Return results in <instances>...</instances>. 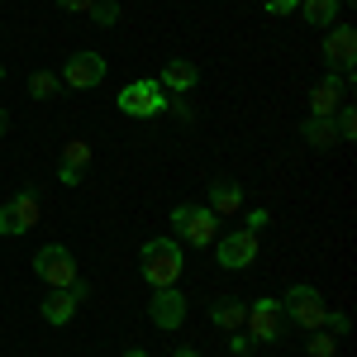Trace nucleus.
Returning <instances> with one entry per match:
<instances>
[{"mask_svg":"<svg viewBox=\"0 0 357 357\" xmlns=\"http://www.w3.org/2000/svg\"><path fill=\"white\" fill-rule=\"evenodd\" d=\"M333 129H338V143H353V134H357V110L353 105H338V110H333Z\"/></svg>","mask_w":357,"mask_h":357,"instance_id":"obj_21","label":"nucleus"},{"mask_svg":"<svg viewBox=\"0 0 357 357\" xmlns=\"http://www.w3.org/2000/svg\"><path fill=\"white\" fill-rule=\"evenodd\" d=\"M57 91H62L57 72H33V77H29V96H33V100H53Z\"/></svg>","mask_w":357,"mask_h":357,"instance_id":"obj_20","label":"nucleus"},{"mask_svg":"<svg viewBox=\"0 0 357 357\" xmlns=\"http://www.w3.org/2000/svg\"><path fill=\"white\" fill-rule=\"evenodd\" d=\"M105 77H110V62L100 53H72L62 62V77H57V82L72 86V91H91V86L105 82Z\"/></svg>","mask_w":357,"mask_h":357,"instance_id":"obj_8","label":"nucleus"},{"mask_svg":"<svg viewBox=\"0 0 357 357\" xmlns=\"http://www.w3.org/2000/svg\"><path fill=\"white\" fill-rule=\"evenodd\" d=\"M57 181H62V186H82V172H67V167H57Z\"/></svg>","mask_w":357,"mask_h":357,"instance_id":"obj_28","label":"nucleus"},{"mask_svg":"<svg viewBox=\"0 0 357 357\" xmlns=\"http://www.w3.org/2000/svg\"><path fill=\"white\" fill-rule=\"evenodd\" d=\"M262 10L267 15H291V10H301V0H262Z\"/></svg>","mask_w":357,"mask_h":357,"instance_id":"obj_25","label":"nucleus"},{"mask_svg":"<svg viewBox=\"0 0 357 357\" xmlns=\"http://www.w3.org/2000/svg\"><path fill=\"white\" fill-rule=\"evenodd\" d=\"M243 324L252 329V343H281V333H286V310L276 296H262V301L248 305Z\"/></svg>","mask_w":357,"mask_h":357,"instance_id":"obj_6","label":"nucleus"},{"mask_svg":"<svg viewBox=\"0 0 357 357\" xmlns=\"http://www.w3.org/2000/svg\"><path fill=\"white\" fill-rule=\"evenodd\" d=\"M186 272V252L176 238H148V243L138 248V276L153 286V291H162V286H176Z\"/></svg>","mask_w":357,"mask_h":357,"instance_id":"obj_1","label":"nucleus"},{"mask_svg":"<svg viewBox=\"0 0 357 357\" xmlns=\"http://www.w3.org/2000/svg\"><path fill=\"white\" fill-rule=\"evenodd\" d=\"M38 220H43L38 191H20L15 200H5V205H0V234H5V238H20V234H29Z\"/></svg>","mask_w":357,"mask_h":357,"instance_id":"obj_7","label":"nucleus"},{"mask_svg":"<svg viewBox=\"0 0 357 357\" xmlns=\"http://www.w3.org/2000/svg\"><path fill=\"white\" fill-rule=\"evenodd\" d=\"M348 91H353V72H333V77H324V82L310 91V114L329 119L338 105H348Z\"/></svg>","mask_w":357,"mask_h":357,"instance_id":"obj_12","label":"nucleus"},{"mask_svg":"<svg viewBox=\"0 0 357 357\" xmlns=\"http://www.w3.org/2000/svg\"><path fill=\"white\" fill-rule=\"evenodd\" d=\"M324 62H329L333 72H353L357 67V29L353 24H329L324 29Z\"/></svg>","mask_w":357,"mask_h":357,"instance_id":"obj_10","label":"nucleus"},{"mask_svg":"<svg viewBox=\"0 0 357 357\" xmlns=\"http://www.w3.org/2000/svg\"><path fill=\"white\" fill-rule=\"evenodd\" d=\"M124 357H148V353H143V348H129V353H124Z\"/></svg>","mask_w":357,"mask_h":357,"instance_id":"obj_31","label":"nucleus"},{"mask_svg":"<svg viewBox=\"0 0 357 357\" xmlns=\"http://www.w3.org/2000/svg\"><path fill=\"white\" fill-rule=\"evenodd\" d=\"M305 353H310V357H333V353H338V338L314 329V333H310V343H305Z\"/></svg>","mask_w":357,"mask_h":357,"instance_id":"obj_22","label":"nucleus"},{"mask_svg":"<svg viewBox=\"0 0 357 357\" xmlns=\"http://www.w3.org/2000/svg\"><path fill=\"white\" fill-rule=\"evenodd\" d=\"M267 224H272V215H267V210H252V215H248V234H257V229H267Z\"/></svg>","mask_w":357,"mask_h":357,"instance_id":"obj_26","label":"nucleus"},{"mask_svg":"<svg viewBox=\"0 0 357 357\" xmlns=\"http://www.w3.org/2000/svg\"><path fill=\"white\" fill-rule=\"evenodd\" d=\"M33 276L48 286V291H67L77 276H82V267H77V257H72V248L62 243H43L38 252H33Z\"/></svg>","mask_w":357,"mask_h":357,"instance_id":"obj_2","label":"nucleus"},{"mask_svg":"<svg viewBox=\"0 0 357 357\" xmlns=\"http://www.w3.org/2000/svg\"><path fill=\"white\" fill-rule=\"evenodd\" d=\"M57 167H67V172H86L91 167V143L86 138H67L62 143V162Z\"/></svg>","mask_w":357,"mask_h":357,"instance_id":"obj_19","label":"nucleus"},{"mask_svg":"<svg viewBox=\"0 0 357 357\" xmlns=\"http://www.w3.org/2000/svg\"><path fill=\"white\" fill-rule=\"evenodd\" d=\"M301 138L314 148V153H329V148H338V129H333V114L329 119H319V114H305L301 119Z\"/></svg>","mask_w":357,"mask_h":357,"instance_id":"obj_14","label":"nucleus"},{"mask_svg":"<svg viewBox=\"0 0 357 357\" xmlns=\"http://www.w3.org/2000/svg\"><path fill=\"white\" fill-rule=\"evenodd\" d=\"M243 314H248V305L238 301V296H220V301H210V324L224 329V333L243 329Z\"/></svg>","mask_w":357,"mask_h":357,"instance_id":"obj_15","label":"nucleus"},{"mask_svg":"<svg viewBox=\"0 0 357 357\" xmlns=\"http://www.w3.org/2000/svg\"><path fill=\"white\" fill-rule=\"evenodd\" d=\"M229 353H234V357L248 353V333H229Z\"/></svg>","mask_w":357,"mask_h":357,"instance_id":"obj_27","label":"nucleus"},{"mask_svg":"<svg viewBox=\"0 0 357 357\" xmlns=\"http://www.w3.org/2000/svg\"><path fill=\"white\" fill-rule=\"evenodd\" d=\"M77 310H82V305L72 301V291H48V296H43V305H38V314H43L53 329L72 324V319H77Z\"/></svg>","mask_w":357,"mask_h":357,"instance_id":"obj_16","label":"nucleus"},{"mask_svg":"<svg viewBox=\"0 0 357 357\" xmlns=\"http://www.w3.org/2000/svg\"><path fill=\"white\" fill-rule=\"evenodd\" d=\"M210 210H215V215H238V210H243V186L229 181V176L210 181Z\"/></svg>","mask_w":357,"mask_h":357,"instance_id":"obj_17","label":"nucleus"},{"mask_svg":"<svg viewBox=\"0 0 357 357\" xmlns=\"http://www.w3.org/2000/svg\"><path fill=\"white\" fill-rule=\"evenodd\" d=\"M215 262H220L224 272H243V267H252V262H257V234H248V229L224 234L220 243H215Z\"/></svg>","mask_w":357,"mask_h":357,"instance_id":"obj_11","label":"nucleus"},{"mask_svg":"<svg viewBox=\"0 0 357 357\" xmlns=\"http://www.w3.org/2000/svg\"><path fill=\"white\" fill-rule=\"evenodd\" d=\"M114 105H119V114H129V119H158V114H167L172 96L158 82H129L114 96Z\"/></svg>","mask_w":357,"mask_h":357,"instance_id":"obj_4","label":"nucleus"},{"mask_svg":"<svg viewBox=\"0 0 357 357\" xmlns=\"http://www.w3.org/2000/svg\"><path fill=\"white\" fill-rule=\"evenodd\" d=\"M186 296L176 291V286H162V291H153V301H148V319L158 324L162 333H176L181 324H186Z\"/></svg>","mask_w":357,"mask_h":357,"instance_id":"obj_9","label":"nucleus"},{"mask_svg":"<svg viewBox=\"0 0 357 357\" xmlns=\"http://www.w3.org/2000/svg\"><path fill=\"white\" fill-rule=\"evenodd\" d=\"M5 129H10V114L0 110V138H5Z\"/></svg>","mask_w":357,"mask_h":357,"instance_id":"obj_30","label":"nucleus"},{"mask_svg":"<svg viewBox=\"0 0 357 357\" xmlns=\"http://www.w3.org/2000/svg\"><path fill=\"white\" fill-rule=\"evenodd\" d=\"M57 10H62V15H91V5H96V0H53Z\"/></svg>","mask_w":357,"mask_h":357,"instance_id":"obj_24","label":"nucleus"},{"mask_svg":"<svg viewBox=\"0 0 357 357\" xmlns=\"http://www.w3.org/2000/svg\"><path fill=\"white\" fill-rule=\"evenodd\" d=\"M176 357H200V353H195V348H186V343H181V348H176Z\"/></svg>","mask_w":357,"mask_h":357,"instance_id":"obj_29","label":"nucleus"},{"mask_svg":"<svg viewBox=\"0 0 357 357\" xmlns=\"http://www.w3.org/2000/svg\"><path fill=\"white\" fill-rule=\"evenodd\" d=\"M172 229H176L181 243L210 248V243H215V234H220V220H215L210 205H176V210H172Z\"/></svg>","mask_w":357,"mask_h":357,"instance_id":"obj_5","label":"nucleus"},{"mask_svg":"<svg viewBox=\"0 0 357 357\" xmlns=\"http://www.w3.org/2000/svg\"><path fill=\"white\" fill-rule=\"evenodd\" d=\"M158 86H162L167 96L176 100V96H186V91H195V86H200V67H195V62H186V57H172L162 72H158Z\"/></svg>","mask_w":357,"mask_h":357,"instance_id":"obj_13","label":"nucleus"},{"mask_svg":"<svg viewBox=\"0 0 357 357\" xmlns=\"http://www.w3.org/2000/svg\"><path fill=\"white\" fill-rule=\"evenodd\" d=\"M338 10H343V0H301V15H305L314 29L338 24Z\"/></svg>","mask_w":357,"mask_h":357,"instance_id":"obj_18","label":"nucleus"},{"mask_svg":"<svg viewBox=\"0 0 357 357\" xmlns=\"http://www.w3.org/2000/svg\"><path fill=\"white\" fill-rule=\"evenodd\" d=\"M281 310H286V319L291 324H301V329H324V314H329V301H324V291L319 286H291L286 296H281Z\"/></svg>","mask_w":357,"mask_h":357,"instance_id":"obj_3","label":"nucleus"},{"mask_svg":"<svg viewBox=\"0 0 357 357\" xmlns=\"http://www.w3.org/2000/svg\"><path fill=\"white\" fill-rule=\"evenodd\" d=\"M0 82H5V67H0Z\"/></svg>","mask_w":357,"mask_h":357,"instance_id":"obj_32","label":"nucleus"},{"mask_svg":"<svg viewBox=\"0 0 357 357\" xmlns=\"http://www.w3.org/2000/svg\"><path fill=\"white\" fill-rule=\"evenodd\" d=\"M91 20H96L100 29L119 24V0H96V5H91Z\"/></svg>","mask_w":357,"mask_h":357,"instance_id":"obj_23","label":"nucleus"}]
</instances>
